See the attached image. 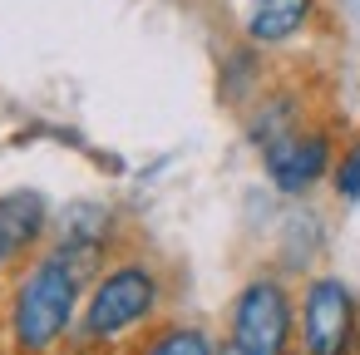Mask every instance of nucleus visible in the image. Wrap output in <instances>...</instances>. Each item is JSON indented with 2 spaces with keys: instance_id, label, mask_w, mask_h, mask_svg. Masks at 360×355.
<instances>
[{
  "instance_id": "f257e3e1",
  "label": "nucleus",
  "mask_w": 360,
  "mask_h": 355,
  "mask_svg": "<svg viewBox=\"0 0 360 355\" xmlns=\"http://www.w3.org/2000/svg\"><path fill=\"white\" fill-rule=\"evenodd\" d=\"M75 301H79V276L70 271V262H60L55 252L35 257L30 271L15 281L11 296V330L25 350H50L70 321H75Z\"/></svg>"
},
{
  "instance_id": "f03ea898",
  "label": "nucleus",
  "mask_w": 360,
  "mask_h": 355,
  "mask_svg": "<svg viewBox=\"0 0 360 355\" xmlns=\"http://www.w3.org/2000/svg\"><path fill=\"white\" fill-rule=\"evenodd\" d=\"M158 301H163V286H158L153 266L124 262V266H114L94 281V291L84 301V335L89 340H114L129 325L148 321Z\"/></svg>"
},
{
  "instance_id": "7ed1b4c3",
  "label": "nucleus",
  "mask_w": 360,
  "mask_h": 355,
  "mask_svg": "<svg viewBox=\"0 0 360 355\" xmlns=\"http://www.w3.org/2000/svg\"><path fill=\"white\" fill-rule=\"evenodd\" d=\"M291 296L276 276H257L232 301V345L242 355H286L291 350Z\"/></svg>"
},
{
  "instance_id": "20e7f679",
  "label": "nucleus",
  "mask_w": 360,
  "mask_h": 355,
  "mask_svg": "<svg viewBox=\"0 0 360 355\" xmlns=\"http://www.w3.org/2000/svg\"><path fill=\"white\" fill-rule=\"evenodd\" d=\"M360 345L355 291L340 276H311L301 291V350L306 355H350Z\"/></svg>"
},
{
  "instance_id": "39448f33",
  "label": "nucleus",
  "mask_w": 360,
  "mask_h": 355,
  "mask_svg": "<svg viewBox=\"0 0 360 355\" xmlns=\"http://www.w3.org/2000/svg\"><path fill=\"white\" fill-rule=\"evenodd\" d=\"M262 163L281 193H306L311 183H321L330 173V134L326 129H296L281 143H271L262 153Z\"/></svg>"
},
{
  "instance_id": "423d86ee",
  "label": "nucleus",
  "mask_w": 360,
  "mask_h": 355,
  "mask_svg": "<svg viewBox=\"0 0 360 355\" xmlns=\"http://www.w3.org/2000/svg\"><path fill=\"white\" fill-rule=\"evenodd\" d=\"M316 0H247L242 11V35L247 45H286L291 35L306 30Z\"/></svg>"
},
{
  "instance_id": "0eeeda50",
  "label": "nucleus",
  "mask_w": 360,
  "mask_h": 355,
  "mask_svg": "<svg viewBox=\"0 0 360 355\" xmlns=\"http://www.w3.org/2000/svg\"><path fill=\"white\" fill-rule=\"evenodd\" d=\"M0 227L11 232L15 252H30L50 227V212H45V202L35 193H6L0 198Z\"/></svg>"
},
{
  "instance_id": "6e6552de",
  "label": "nucleus",
  "mask_w": 360,
  "mask_h": 355,
  "mask_svg": "<svg viewBox=\"0 0 360 355\" xmlns=\"http://www.w3.org/2000/svg\"><path fill=\"white\" fill-rule=\"evenodd\" d=\"M143 355H217V350H212L207 330H198V325H168V330H158L148 340Z\"/></svg>"
},
{
  "instance_id": "1a4fd4ad",
  "label": "nucleus",
  "mask_w": 360,
  "mask_h": 355,
  "mask_svg": "<svg viewBox=\"0 0 360 355\" xmlns=\"http://www.w3.org/2000/svg\"><path fill=\"white\" fill-rule=\"evenodd\" d=\"M335 193L345 198V202H355L360 198V138L345 148V158L335 163Z\"/></svg>"
},
{
  "instance_id": "9d476101",
  "label": "nucleus",
  "mask_w": 360,
  "mask_h": 355,
  "mask_svg": "<svg viewBox=\"0 0 360 355\" xmlns=\"http://www.w3.org/2000/svg\"><path fill=\"white\" fill-rule=\"evenodd\" d=\"M15 257H20V252H15V242H11V232H6V227H0V271H6V266H11Z\"/></svg>"
},
{
  "instance_id": "9b49d317",
  "label": "nucleus",
  "mask_w": 360,
  "mask_h": 355,
  "mask_svg": "<svg viewBox=\"0 0 360 355\" xmlns=\"http://www.w3.org/2000/svg\"><path fill=\"white\" fill-rule=\"evenodd\" d=\"M217 355H242V350H237V345H232V340H227V345H222V350H217Z\"/></svg>"
}]
</instances>
